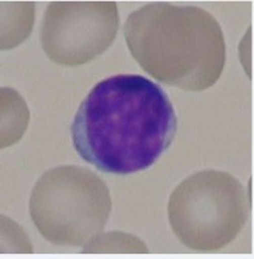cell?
Masks as SVG:
<instances>
[{
  "label": "cell",
  "instance_id": "cell-1",
  "mask_svg": "<svg viewBox=\"0 0 254 259\" xmlns=\"http://www.w3.org/2000/svg\"><path fill=\"white\" fill-rule=\"evenodd\" d=\"M178 131L174 105L161 85L136 74H118L94 85L71 123L77 153L109 174L151 167Z\"/></svg>",
  "mask_w": 254,
  "mask_h": 259
},
{
  "label": "cell",
  "instance_id": "cell-2",
  "mask_svg": "<svg viewBox=\"0 0 254 259\" xmlns=\"http://www.w3.org/2000/svg\"><path fill=\"white\" fill-rule=\"evenodd\" d=\"M124 39L143 70L186 91L216 84L226 64V40L211 13L198 7L149 3L131 13Z\"/></svg>",
  "mask_w": 254,
  "mask_h": 259
},
{
  "label": "cell",
  "instance_id": "cell-3",
  "mask_svg": "<svg viewBox=\"0 0 254 259\" xmlns=\"http://www.w3.org/2000/svg\"><path fill=\"white\" fill-rule=\"evenodd\" d=\"M29 211L51 244L84 246L105 227L112 198L107 184L95 172L79 166H59L36 182Z\"/></svg>",
  "mask_w": 254,
  "mask_h": 259
},
{
  "label": "cell",
  "instance_id": "cell-4",
  "mask_svg": "<svg viewBox=\"0 0 254 259\" xmlns=\"http://www.w3.org/2000/svg\"><path fill=\"white\" fill-rule=\"evenodd\" d=\"M250 202L241 183L225 171L196 172L170 196L168 221L179 241L216 251L234 241L248 221Z\"/></svg>",
  "mask_w": 254,
  "mask_h": 259
},
{
  "label": "cell",
  "instance_id": "cell-5",
  "mask_svg": "<svg viewBox=\"0 0 254 259\" xmlns=\"http://www.w3.org/2000/svg\"><path fill=\"white\" fill-rule=\"evenodd\" d=\"M118 26L114 2H52L41 22V48L56 64L79 66L112 46Z\"/></svg>",
  "mask_w": 254,
  "mask_h": 259
},
{
  "label": "cell",
  "instance_id": "cell-6",
  "mask_svg": "<svg viewBox=\"0 0 254 259\" xmlns=\"http://www.w3.org/2000/svg\"><path fill=\"white\" fill-rule=\"evenodd\" d=\"M34 6L2 2V50L16 47L29 36L35 20Z\"/></svg>",
  "mask_w": 254,
  "mask_h": 259
},
{
  "label": "cell",
  "instance_id": "cell-7",
  "mask_svg": "<svg viewBox=\"0 0 254 259\" xmlns=\"http://www.w3.org/2000/svg\"><path fill=\"white\" fill-rule=\"evenodd\" d=\"M29 123L24 99L11 89H2V149L20 140Z\"/></svg>",
  "mask_w": 254,
  "mask_h": 259
},
{
  "label": "cell",
  "instance_id": "cell-8",
  "mask_svg": "<svg viewBox=\"0 0 254 259\" xmlns=\"http://www.w3.org/2000/svg\"><path fill=\"white\" fill-rule=\"evenodd\" d=\"M130 253L147 254L148 247L140 239L123 232L99 233L84 244L82 254Z\"/></svg>",
  "mask_w": 254,
  "mask_h": 259
}]
</instances>
